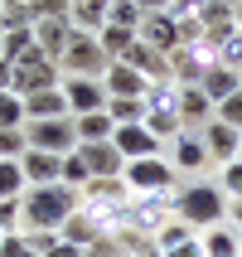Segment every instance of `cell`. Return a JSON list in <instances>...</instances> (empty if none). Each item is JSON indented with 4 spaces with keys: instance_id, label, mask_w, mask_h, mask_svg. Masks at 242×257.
<instances>
[{
    "instance_id": "obj_1",
    "label": "cell",
    "mask_w": 242,
    "mask_h": 257,
    "mask_svg": "<svg viewBox=\"0 0 242 257\" xmlns=\"http://www.w3.org/2000/svg\"><path fill=\"white\" fill-rule=\"evenodd\" d=\"M83 209V194L68 185H34L25 189V228L20 233H58Z\"/></svg>"
},
{
    "instance_id": "obj_2",
    "label": "cell",
    "mask_w": 242,
    "mask_h": 257,
    "mask_svg": "<svg viewBox=\"0 0 242 257\" xmlns=\"http://www.w3.org/2000/svg\"><path fill=\"white\" fill-rule=\"evenodd\" d=\"M228 194H223V189L218 185H208V180H203V185H184V189H174V218H179V223H189V228L194 233H208V228H218V223H223V218H228Z\"/></svg>"
},
{
    "instance_id": "obj_3",
    "label": "cell",
    "mask_w": 242,
    "mask_h": 257,
    "mask_svg": "<svg viewBox=\"0 0 242 257\" xmlns=\"http://www.w3.org/2000/svg\"><path fill=\"white\" fill-rule=\"evenodd\" d=\"M145 131L155 141H174L184 131V121H179V83L174 78L145 87Z\"/></svg>"
},
{
    "instance_id": "obj_4",
    "label": "cell",
    "mask_w": 242,
    "mask_h": 257,
    "mask_svg": "<svg viewBox=\"0 0 242 257\" xmlns=\"http://www.w3.org/2000/svg\"><path fill=\"white\" fill-rule=\"evenodd\" d=\"M107 68H112V58H107L102 39L73 29L68 49H63V58H58V73H63V78H107Z\"/></svg>"
},
{
    "instance_id": "obj_5",
    "label": "cell",
    "mask_w": 242,
    "mask_h": 257,
    "mask_svg": "<svg viewBox=\"0 0 242 257\" xmlns=\"http://www.w3.org/2000/svg\"><path fill=\"white\" fill-rule=\"evenodd\" d=\"M174 165L165 156H145V160H126V170H121V180H126L131 199L136 194H174Z\"/></svg>"
},
{
    "instance_id": "obj_6",
    "label": "cell",
    "mask_w": 242,
    "mask_h": 257,
    "mask_svg": "<svg viewBox=\"0 0 242 257\" xmlns=\"http://www.w3.org/2000/svg\"><path fill=\"white\" fill-rule=\"evenodd\" d=\"M170 218H174V194H136L126 204V233H136V238H155Z\"/></svg>"
},
{
    "instance_id": "obj_7",
    "label": "cell",
    "mask_w": 242,
    "mask_h": 257,
    "mask_svg": "<svg viewBox=\"0 0 242 257\" xmlns=\"http://www.w3.org/2000/svg\"><path fill=\"white\" fill-rule=\"evenodd\" d=\"M63 83V73H58V63L44 49H29L20 63H15V92L20 97H34V92H44V87H58Z\"/></svg>"
},
{
    "instance_id": "obj_8",
    "label": "cell",
    "mask_w": 242,
    "mask_h": 257,
    "mask_svg": "<svg viewBox=\"0 0 242 257\" xmlns=\"http://www.w3.org/2000/svg\"><path fill=\"white\" fill-rule=\"evenodd\" d=\"M25 141H29V151L68 156V151H78V131H73V116H63V121H29Z\"/></svg>"
},
{
    "instance_id": "obj_9",
    "label": "cell",
    "mask_w": 242,
    "mask_h": 257,
    "mask_svg": "<svg viewBox=\"0 0 242 257\" xmlns=\"http://www.w3.org/2000/svg\"><path fill=\"white\" fill-rule=\"evenodd\" d=\"M218 58L208 44H179L170 54V73H174V83H184V87H199L203 83V73L213 68Z\"/></svg>"
},
{
    "instance_id": "obj_10",
    "label": "cell",
    "mask_w": 242,
    "mask_h": 257,
    "mask_svg": "<svg viewBox=\"0 0 242 257\" xmlns=\"http://www.w3.org/2000/svg\"><path fill=\"white\" fill-rule=\"evenodd\" d=\"M63 97H68V112H73V116L107 112V102H112L102 78H63Z\"/></svg>"
},
{
    "instance_id": "obj_11",
    "label": "cell",
    "mask_w": 242,
    "mask_h": 257,
    "mask_svg": "<svg viewBox=\"0 0 242 257\" xmlns=\"http://www.w3.org/2000/svg\"><path fill=\"white\" fill-rule=\"evenodd\" d=\"M170 165L174 170H184V175H194V170H203L208 165V151H203V131H179L174 136V146H170Z\"/></svg>"
},
{
    "instance_id": "obj_12",
    "label": "cell",
    "mask_w": 242,
    "mask_h": 257,
    "mask_svg": "<svg viewBox=\"0 0 242 257\" xmlns=\"http://www.w3.org/2000/svg\"><path fill=\"white\" fill-rule=\"evenodd\" d=\"M203 151H208V160H218V165H228V160H237V151H242V131H232L228 121H208L203 126Z\"/></svg>"
},
{
    "instance_id": "obj_13",
    "label": "cell",
    "mask_w": 242,
    "mask_h": 257,
    "mask_svg": "<svg viewBox=\"0 0 242 257\" xmlns=\"http://www.w3.org/2000/svg\"><path fill=\"white\" fill-rule=\"evenodd\" d=\"M232 29H242V25H237V5L208 0V5H203V44H208V49H218Z\"/></svg>"
},
{
    "instance_id": "obj_14",
    "label": "cell",
    "mask_w": 242,
    "mask_h": 257,
    "mask_svg": "<svg viewBox=\"0 0 242 257\" xmlns=\"http://www.w3.org/2000/svg\"><path fill=\"white\" fill-rule=\"evenodd\" d=\"M136 39H141V44H150L155 54H165V58H170L174 49H179V29H174V20H170V15H145V20H141V29H136Z\"/></svg>"
},
{
    "instance_id": "obj_15",
    "label": "cell",
    "mask_w": 242,
    "mask_h": 257,
    "mask_svg": "<svg viewBox=\"0 0 242 257\" xmlns=\"http://www.w3.org/2000/svg\"><path fill=\"white\" fill-rule=\"evenodd\" d=\"M87 156V170H92V180H121V170H126V156L116 151L112 141H97V146H78Z\"/></svg>"
},
{
    "instance_id": "obj_16",
    "label": "cell",
    "mask_w": 242,
    "mask_h": 257,
    "mask_svg": "<svg viewBox=\"0 0 242 257\" xmlns=\"http://www.w3.org/2000/svg\"><path fill=\"white\" fill-rule=\"evenodd\" d=\"M213 116H218V107L203 97V87H184L179 83V121H184L189 131H203Z\"/></svg>"
},
{
    "instance_id": "obj_17",
    "label": "cell",
    "mask_w": 242,
    "mask_h": 257,
    "mask_svg": "<svg viewBox=\"0 0 242 257\" xmlns=\"http://www.w3.org/2000/svg\"><path fill=\"white\" fill-rule=\"evenodd\" d=\"M20 170H25L29 189H34V185H58V180H63V156H49V151H25V156H20Z\"/></svg>"
},
{
    "instance_id": "obj_18",
    "label": "cell",
    "mask_w": 242,
    "mask_h": 257,
    "mask_svg": "<svg viewBox=\"0 0 242 257\" xmlns=\"http://www.w3.org/2000/svg\"><path fill=\"white\" fill-rule=\"evenodd\" d=\"M25 116L29 121H63L68 112V97H63V83L58 87H44V92H34V97H25Z\"/></svg>"
},
{
    "instance_id": "obj_19",
    "label": "cell",
    "mask_w": 242,
    "mask_h": 257,
    "mask_svg": "<svg viewBox=\"0 0 242 257\" xmlns=\"http://www.w3.org/2000/svg\"><path fill=\"white\" fill-rule=\"evenodd\" d=\"M112 146L121 151L126 160H145V156H160V141L145 131V121L141 126H116L112 131Z\"/></svg>"
},
{
    "instance_id": "obj_20",
    "label": "cell",
    "mask_w": 242,
    "mask_h": 257,
    "mask_svg": "<svg viewBox=\"0 0 242 257\" xmlns=\"http://www.w3.org/2000/svg\"><path fill=\"white\" fill-rule=\"evenodd\" d=\"M102 83H107V97H145L150 78H141V73L131 68V63H112Z\"/></svg>"
},
{
    "instance_id": "obj_21",
    "label": "cell",
    "mask_w": 242,
    "mask_h": 257,
    "mask_svg": "<svg viewBox=\"0 0 242 257\" xmlns=\"http://www.w3.org/2000/svg\"><path fill=\"white\" fill-rule=\"evenodd\" d=\"M107 15H112V0H73V29H83V34H102L107 29Z\"/></svg>"
},
{
    "instance_id": "obj_22",
    "label": "cell",
    "mask_w": 242,
    "mask_h": 257,
    "mask_svg": "<svg viewBox=\"0 0 242 257\" xmlns=\"http://www.w3.org/2000/svg\"><path fill=\"white\" fill-rule=\"evenodd\" d=\"M199 243H203V257H242V233L228 228V223L199 233Z\"/></svg>"
},
{
    "instance_id": "obj_23",
    "label": "cell",
    "mask_w": 242,
    "mask_h": 257,
    "mask_svg": "<svg viewBox=\"0 0 242 257\" xmlns=\"http://www.w3.org/2000/svg\"><path fill=\"white\" fill-rule=\"evenodd\" d=\"M199 87H203V97L218 107V102H228L232 92H242V73H228V68H218V63H213V68L203 73V83H199Z\"/></svg>"
},
{
    "instance_id": "obj_24",
    "label": "cell",
    "mask_w": 242,
    "mask_h": 257,
    "mask_svg": "<svg viewBox=\"0 0 242 257\" xmlns=\"http://www.w3.org/2000/svg\"><path fill=\"white\" fill-rule=\"evenodd\" d=\"M73 131H78V146H97V141H112V116L107 112H92V116H73Z\"/></svg>"
},
{
    "instance_id": "obj_25",
    "label": "cell",
    "mask_w": 242,
    "mask_h": 257,
    "mask_svg": "<svg viewBox=\"0 0 242 257\" xmlns=\"http://www.w3.org/2000/svg\"><path fill=\"white\" fill-rule=\"evenodd\" d=\"M29 49H39V44H34V25H20V29H0V58L20 63V58H25Z\"/></svg>"
},
{
    "instance_id": "obj_26",
    "label": "cell",
    "mask_w": 242,
    "mask_h": 257,
    "mask_svg": "<svg viewBox=\"0 0 242 257\" xmlns=\"http://www.w3.org/2000/svg\"><path fill=\"white\" fill-rule=\"evenodd\" d=\"M107 116H112V126H141L145 121V97H112L107 102Z\"/></svg>"
},
{
    "instance_id": "obj_27",
    "label": "cell",
    "mask_w": 242,
    "mask_h": 257,
    "mask_svg": "<svg viewBox=\"0 0 242 257\" xmlns=\"http://www.w3.org/2000/svg\"><path fill=\"white\" fill-rule=\"evenodd\" d=\"M87 180H92V170H87V156H83V151H68V156H63V180H58V185H68V189H78V194H83Z\"/></svg>"
},
{
    "instance_id": "obj_28",
    "label": "cell",
    "mask_w": 242,
    "mask_h": 257,
    "mask_svg": "<svg viewBox=\"0 0 242 257\" xmlns=\"http://www.w3.org/2000/svg\"><path fill=\"white\" fill-rule=\"evenodd\" d=\"M25 170H20V160H0V199H25Z\"/></svg>"
},
{
    "instance_id": "obj_29",
    "label": "cell",
    "mask_w": 242,
    "mask_h": 257,
    "mask_svg": "<svg viewBox=\"0 0 242 257\" xmlns=\"http://www.w3.org/2000/svg\"><path fill=\"white\" fill-rule=\"evenodd\" d=\"M58 238H63V243H73V247H83V252H87L92 243H97V233H92V223L83 218V209H78V214H73L68 223L58 228Z\"/></svg>"
},
{
    "instance_id": "obj_30",
    "label": "cell",
    "mask_w": 242,
    "mask_h": 257,
    "mask_svg": "<svg viewBox=\"0 0 242 257\" xmlns=\"http://www.w3.org/2000/svg\"><path fill=\"white\" fill-rule=\"evenodd\" d=\"M97 39H102V49H107V58H112V63H116V58H126V49H131V44H136V29L107 25V29H102V34H97Z\"/></svg>"
},
{
    "instance_id": "obj_31",
    "label": "cell",
    "mask_w": 242,
    "mask_h": 257,
    "mask_svg": "<svg viewBox=\"0 0 242 257\" xmlns=\"http://www.w3.org/2000/svg\"><path fill=\"white\" fill-rule=\"evenodd\" d=\"M213 58H218V68H228V73H242V29H232L228 39L213 49Z\"/></svg>"
},
{
    "instance_id": "obj_32",
    "label": "cell",
    "mask_w": 242,
    "mask_h": 257,
    "mask_svg": "<svg viewBox=\"0 0 242 257\" xmlns=\"http://www.w3.org/2000/svg\"><path fill=\"white\" fill-rule=\"evenodd\" d=\"M189 238H199V233L189 228V223H179V218H170V223L155 233V247H160V252H170V247H184Z\"/></svg>"
},
{
    "instance_id": "obj_33",
    "label": "cell",
    "mask_w": 242,
    "mask_h": 257,
    "mask_svg": "<svg viewBox=\"0 0 242 257\" xmlns=\"http://www.w3.org/2000/svg\"><path fill=\"white\" fill-rule=\"evenodd\" d=\"M0 126H29L25 97H20V92H0Z\"/></svg>"
},
{
    "instance_id": "obj_34",
    "label": "cell",
    "mask_w": 242,
    "mask_h": 257,
    "mask_svg": "<svg viewBox=\"0 0 242 257\" xmlns=\"http://www.w3.org/2000/svg\"><path fill=\"white\" fill-rule=\"evenodd\" d=\"M141 5L136 0H112V15H107V25H121V29H141Z\"/></svg>"
},
{
    "instance_id": "obj_35",
    "label": "cell",
    "mask_w": 242,
    "mask_h": 257,
    "mask_svg": "<svg viewBox=\"0 0 242 257\" xmlns=\"http://www.w3.org/2000/svg\"><path fill=\"white\" fill-rule=\"evenodd\" d=\"M25 151H29L25 126H0V160H20Z\"/></svg>"
},
{
    "instance_id": "obj_36",
    "label": "cell",
    "mask_w": 242,
    "mask_h": 257,
    "mask_svg": "<svg viewBox=\"0 0 242 257\" xmlns=\"http://www.w3.org/2000/svg\"><path fill=\"white\" fill-rule=\"evenodd\" d=\"M83 199H131V194H126V180H87Z\"/></svg>"
},
{
    "instance_id": "obj_37",
    "label": "cell",
    "mask_w": 242,
    "mask_h": 257,
    "mask_svg": "<svg viewBox=\"0 0 242 257\" xmlns=\"http://www.w3.org/2000/svg\"><path fill=\"white\" fill-rule=\"evenodd\" d=\"M218 189H223V194H232V204H242V160H228V165H223Z\"/></svg>"
},
{
    "instance_id": "obj_38",
    "label": "cell",
    "mask_w": 242,
    "mask_h": 257,
    "mask_svg": "<svg viewBox=\"0 0 242 257\" xmlns=\"http://www.w3.org/2000/svg\"><path fill=\"white\" fill-rule=\"evenodd\" d=\"M0 228L5 233L25 228V199H0Z\"/></svg>"
},
{
    "instance_id": "obj_39",
    "label": "cell",
    "mask_w": 242,
    "mask_h": 257,
    "mask_svg": "<svg viewBox=\"0 0 242 257\" xmlns=\"http://www.w3.org/2000/svg\"><path fill=\"white\" fill-rule=\"evenodd\" d=\"M218 121H228L232 131H242V92H232L228 102H218Z\"/></svg>"
},
{
    "instance_id": "obj_40",
    "label": "cell",
    "mask_w": 242,
    "mask_h": 257,
    "mask_svg": "<svg viewBox=\"0 0 242 257\" xmlns=\"http://www.w3.org/2000/svg\"><path fill=\"white\" fill-rule=\"evenodd\" d=\"M20 238H25V247H29V252H39V257L58 243V233H20Z\"/></svg>"
},
{
    "instance_id": "obj_41",
    "label": "cell",
    "mask_w": 242,
    "mask_h": 257,
    "mask_svg": "<svg viewBox=\"0 0 242 257\" xmlns=\"http://www.w3.org/2000/svg\"><path fill=\"white\" fill-rule=\"evenodd\" d=\"M165 257H203V243H199V238H189L184 247H170Z\"/></svg>"
},
{
    "instance_id": "obj_42",
    "label": "cell",
    "mask_w": 242,
    "mask_h": 257,
    "mask_svg": "<svg viewBox=\"0 0 242 257\" xmlns=\"http://www.w3.org/2000/svg\"><path fill=\"white\" fill-rule=\"evenodd\" d=\"M44 257H87V252H83V247H73V243H63V238H58V243L49 247Z\"/></svg>"
},
{
    "instance_id": "obj_43",
    "label": "cell",
    "mask_w": 242,
    "mask_h": 257,
    "mask_svg": "<svg viewBox=\"0 0 242 257\" xmlns=\"http://www.w3.org/2000/svg\"><path fill=\"white\" fill-rule=\"evenodd\" d=\"M0 92H15V63L0 58Z\"/></svg>"
},
{
    "instance_id": "obj_44",
    "label": "cell",
    "mask_w": 242,
    "mask_h": 257,
    "mask_svg": "<svg viewBox=\"0 0 242 257\" xmlns=\"http://www.w3.org/2000/svg\"><path fill=\"white\" fill-rule=\"evenodd\" d=\"M0 257H25V238H20V233H10V238H5V247H0Z\"/></svg>"
},
{
    "instance_id": "obj_45",
    "label": "cell",
    "mask_w": 242,
    "mask_h": 257,
    "mask_svg": "<svg viewBox=\"0 0 242 257\" xmlns=\"http://www.w3.org/2000/svg\"><path fill=\"white\" fill-rule=\"evenodd\" d=\"M136 5H141V15H165L170 10V0H136Z\"/></svg>"
},
{
    "instance_id": "obj_46",
    "label": "cell",
    "mask_w": 242,
    "mask_h": 257,
    "mask_svg": "<svg viewBox=\"0 0 242 257\" xmlns=\"http://www.w3.org/2000/svg\"><path fill=\"white\" fill-rule=\"evenodd\" d=\"M228 214H232V228H237V233H242V204H232Z\"/></svg>"
},
{
    "instance_id": "obj_47",
    "label": "cell",
    "mask_w": 242,
    "mask_h": 257,
    "mask_svg": "<svg viewBox=\"0 0 242 257\" xmlns=\"http://www.w3.org/2000/svg\"><path fill=\"white\" fill-rule=\"evenodd\" d=\"M5 238H10V233H5V228H0V247H5Z\"/></svg>"
},
{
    "instance_id": "obj_48",
    "label": "cell",
    "mask_w": 242,
    "mask_h": 257,
    "mask_svg": "<svg viewBox=\"0 0 242 257\" xmlns=\"http://www.w3.org/2000/svg\"><path fill=\"white\" fill-rule=\"evenodd\" d=\"M223 5H242V0H223Z\"/></svg>"
},
{
    "instance_id": "obj_49",
    "label": "cell",
    "mask_w": 242,
    "mask_h": 257,
    "mask_svg": "<svg viewBox=\"0 0 242 257\" xmlns=\"http://www.w3.org/2000/svg\"><path fill=\"white\" fill-rule=\"evenodd\" d=\"M237 25H242V5H237Z\"/></svg>"
},
{
    "instance_id": "obj_50",
    "label": "cell",
    "mask_w": 242,
    "mask_h": 257,
    "mask_svg": "<svg viewBox=\"0 0 242 257\" xmlns=\"http://www.w3.org/2000/svg\"><path fill=\"white\" fill-rule=\"evenodd\" d=\"M0 15H5V5H0Z\"/></svg>"
},
{
    "instance_id": "obj_51",
    "label": "cell",
    "mask_w": 242,
    "mask_h": 257,
    "mask_svg": "<svg viewBox=\"0 0 242 257\" xmlns=\"http://www.w3.org/2000/svg\"><path fill=\"white\" fill-rule=\"evenodd\" d=\"M237 160H242V151H237Z\"/></svg>"
}]
</instances>
